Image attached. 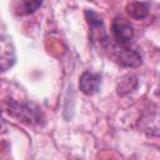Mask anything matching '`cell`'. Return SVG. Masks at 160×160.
Segmentation results:
<instances>
[{
  "label": "cell",
  "mask_w": 160,
  "mask_h": 160,
  "mask_svg": "<svg viewBox=\"0 0 160 160\" xmlns=\"http://www.w3.org/2000/svg\"><path fill=\"white\" fill-rule=\"evenodd\" d=\"M15 62V48L6 36H0V71L10 69Z\"/></svg>",
  "instance_id": "5"
},
{
  "label": "cell",
  "mask_w": 160,
  "mask_h": 160,
  "mask_svg": "<svg viewBox=\"0 0 160 160\" xmlns=\"http://www.w3.org/2000/svg\"><path fill=\"white\" fill-rule=\"evenodd\" d=\"M111 30H112L114 40L116 41L118 45L126 46L132 40V38H134V29H132V26L126 20H124V19L116 18L112 21Z\"/></svg>",
  "instance_id": "4"
},
{
  "label": "cell",
  "mask_w": 160,
  "mask_h": 160,
  "mask_svg": "<svg viewBox=\"0 0 160 160\" xmlns=\"http://www.w3.org/2000/svg\"><path fill=\"white\" fill-rule=\"evenodd\" d=\"M131 84H138L136 78H135V76H130V75L125 76V78L121 80L120 85L118 86L119 94H120V95H125V94H129V92L134 91V90L136 89V86H134V85L131 86Z\"/></svg>",
  "instance_id": "8"
},
{
  "label": "cell",
  "mask_w": 160,
  "mask_h": 160,
  "mask_svg": "<svg viewBox=\"0 0 160 160\" xmlns=\"http://www.w3.org/2000/svg\"><path fill=\"white\" fill-rule=\"evenodd\" d=\"M9 112L14 118L28 124H40L42 120V112L34 104H19L14 101L9 108Z\"/></svg>",
  "instance_id": "2"
},
{
  "label": "cell",
  "mask_w": 160,
  "mask_h": 160,
  "mask_svg": "<svg viewBox=\"0 0 160 160\" xmlns=\"http://www.w3.org/2000/svg\"><path fill=\"white\" fill-rule=\"evenodd\" d=\"M105 48L108 50H110V54L115 59V61L119 65L124 66V68H138L142 62L140 54L135 50L128 49L126 46L118 45V44H111V42L108 41Z\"/></svg>",
  "instance_id": "1"
},
{
  "label": "cell",
  "mask_w": 160,
  "mask_h": 160,
  "mask_svg": "<svg viewBox=\"0 0 160 160\" xmlns=\"http://www.w3.org/2000/svg\"><path fill=\"white\" fill-rule=\"evenodd\" d=\"M150 5L144 1H131L126 5V12L136 20H142L149 15Z\"/></svg>",
  "instance_id": "7"
},
{
  "label": "cell",
  "mask_w": 160,
  "mask_h": 160,
  "mask_svg": "<svg viewBox=\"0 0 160 160\" xmlns=\"http://www.w3.org/2000/svg\"><path fill=\"white\" fill-rule=\"evenodd\" d=\"M42 0H21V14H32L40 8Z\"/></svg>",
  "instance_id": "9"
},
{
  "label": "cell",
  "mask_w": 160,
  "mask_h": 160,
  "mask_svg": "<svg viewBox=\"0 0 160 160\" xmlns=\"http://www.w3.org/2000/svg\"><path fill=\"white\" fill-rule=\"evenodd\" d=\"M101 85V75L98 72L84 71L79 80V88L85 95H94L99 91Z\"/></svg>",
  "instance_id": "6"
},
{
  "label": "cell",
  "mask_w": 160,
  "mask_h": 160,
  "mask_svg": "<svg viewBox=\"0 0 160 160\" xmlns=\"http://www.w3.org/2000/svg\"><path fill=\"white\" fill-rule=\"evenodd\" d=\"M85 16H86L88 24L90 26V36H91V40L94 42L98 41L100 45L105 46L106 42L109 41V39H108V35L105 32L104 22L101 20V18L96 12H94L92 10H86L85 11Z\"/></svg>",
  "instance_id": "3"
}]
</instances>
